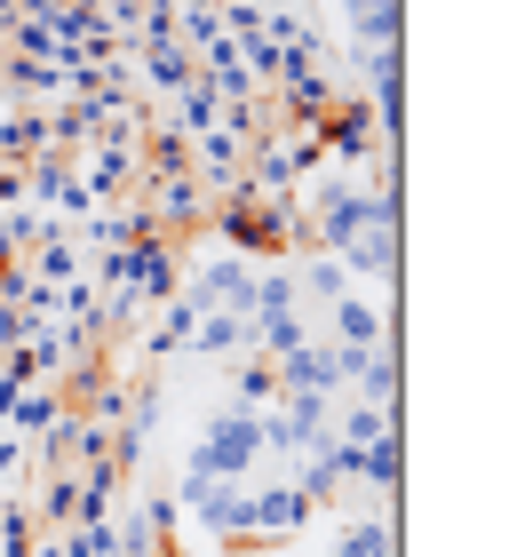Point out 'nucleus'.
<instances>
[{"mask_svg": "<svg viewBox=\"0 0 517 557\" xmlns=\"http://www.w3.org/2000/svg\"><path fill=\"white\" fill-rule=\"evenodd\" d=\"M255 470H263V414L247 407H216L199 422V446L184 478H216V486H255Z\"/></svg>", "mask_w": 517, "mask_h": 557, "instance_id": "1", "label": "nucleus"}, {"mask_svg": "<svg viewBox=\"0 0 517 557\" xmlns=\"http://www.w3.org/2000/svg\"><path fill=\"white\" fill-rule=\"evenodd\" d=\"M310 136H319V151H327L334 168H350V175H374L382 144H391V136H382V120H374V104H367L358 88H343V96H334V112H327Z\"/></svg>", "mask_w": 517, "mask_h": 557, "instance_id": "2", "label": "nucleus"}, {"mask_svg": "<svg viewBox=\"0 0 517 557\" xmlns=\"http://www.w3.org/2000/svg\"><path fill=\"white\" fill-rule=\"evenodd\" d=\"M319 335H327L334 350H350V359H374V350H391V343H398V311L350 287L343 302H327V326H319Z\"/></svg>", "mask_w": 517, "mask_h": 557, "instance_id": "3", "label": "nucleus"}, {"mask_svg": "<svg viewBox=\"0 0 517 557\" xmlns=\"http://www.w3.org/2000/svg\"><path fill=\"white\" fill-rule=\"evenodd\" d=\"M175 295H192L199 311H239L247 319V302H255V263L247 256H231V247H216V256H199L184 271V287Z\"/></svg>", "mask_w": 517, "mask_h": 557, "instance_id": "4", "label": "nucleus"}, {"mask_svg": "<svg viewBox=\"0 0 517 557\" xmlns=\"http://www.w3.org/2000/svg\"><path fill=\"white\" fill-rule=\"evenodd\" d=\"M310 518H319V510H310L303 486H287V478H279V486H255V494H247V542H255V549L295 542Z\"/></svg>", "mask_w": 517, "mask_h": 557, "instance_id": "5", "label": "nucleus"}, {"mask_svg": "<svg viewBox=\"0 0 517 557\" xmlns=\"http://www.w3.org/2000/svg\"><path fill=\"white\" fill-rule=\"evenodd\" d=\"M334 263L350 271V287H382V295H398V223H374V232H358Z\"/></svg>", "mask_w": 517, "mask_h": 557, "instance_id": "6", "label": "nucleus"}, {"mask_svg": "<svg viewBox=\"0 0 517 557\" xmlns=\"http://www.w3.org/2000/svg\"><path fill=\"white\" fill-rule=\"evenodd\" d=\"M343 57H374V48L406 40V0H343Z\"/></svg>", "mask_w": 517, "mask_h": 557, "instance_id": "7", "label": "nucleus"}, {"mask_svg": "<svg viewBox=\"0 0 517 557\" xmlns=\"http://www.w3.org/2000/svg\"><path fill=\"white\" fill-rule=\"evenodd\" d=\"M334 96H343V81H334L327 64H279V104H287L295 128H319L334 112Z\"/></svg>", "mask_w": 517, "mask_h": 557, "instance_id": "8", "label": "nucleus"}, {"mask_svg": "<svg viewBox=\"0 0 517 557\" xmlns=\"http://www.w3.org/2000/svg\"><path fill=\"white\" fill-rule=\"evenodd\" d=\"M127 81H136L151 104H175V96L199 81V57H192L184 40H168V48H136V72H127Z\"/></svg>", "mask_w": 517, "mask_h": 557, "instance_id": "9", "label": "nucleus"}, {"mask_svg": "<svg viewBox=\"0 0 517 557\" xmlns=\"http://www.w3.org/2000/svg\"><path fill=\"white\" fill-rule=\"evenodd\" d=\"M192 175H199V191L207 199H223V191H239L247 184V144L239 136H192Z\"/></svg>", "mask_w": 517, "mask_h": 557, "instance_id": "10", "label": "nucleus"}, {"mask_svg": "<svg viewBox=\"0 0 517 557\" xmlns=\"http://www.w3.org/2000/svg\"><path fill=\"white\" fill-rule=\"evenodd\" d=\"M295 391H310V398H334V391H343L327 335H310L303 350H287V359H279V398H295Z\"/></svg>", "mask_w": 517, "mask_h": 557, "instance_id": "11", "label": "nucleus"}, {"mask_svg": "<svg viewBox=\"0 0 517 557\" xmlns=\"http://www.w3.org/2000/svg\"><path fill=\"white\" fill-rule=\"evenodd\" d=\"M120 534V557H168L175 542V502L168 494H144L136 510H127V525H112Z\"/></svg>", "mask_w": 517, "mask_h": 557, "instance_id": "12", "label": "nucleus"}, {"mask_svg": "<svg viewBox=\"0 0 517 557\" xmlns=\"http://www.w3.org/2000/svg\"><path fill=\"white\" fill-rule=\"evenodd\" d=\"M255 350V319H239V311H199V326H192V343H184V359H247Z\"/></svg>", "mask_w": 517, "mask_h": 557, "instance_id": "13", "label": "nucleus"}, {"mask_svg": "<svg viewBox=\"0 0 517 557\" xmlns=\"http://www.w3.org/2000/svg\"><path fill=\"white\" fill-rule=\"evenodd\" d=\"M64 422H72V398H64V391H24L0 430H9V438H24V446H40V438H57Z\"/></svg>", "mask_w": 517, "mask_h": 557, "instance_id": "14", "label": "nucleus"}, {"mask_svg": "<svg viewBox=\"0 0 517 557\" xmlns=\"http://www.w3.org/2000/svg\"><path fill=\"white\" fill-rule=\"evenodd\" d=\"M327 557H398V510H367V518L350 510Z\"/></svg>", "mask_w": 517, "mask_h": 557, "instance_id": "15", "label": "nucleus"}, {"mask_svg": "<svg viewBox=\"0 0 517 557\" xmlns=\"http://www.w3.org/2000/svg\"><path fill=\"white\" fill-rule=\"evenodd\" d=\"M310 335H319V326H310V311L303 302H287V311H255V359H287V350H303Z\"/></svg>", "mask_w": 517, "mask_h": 557, "instance_id": "16", "label": "nucleus"}, {"mask_svg": "<svg viewBox=\"0 0 517 557\" xmlns=\"http://www.w3.org/2000/svg\"><path fill=\"white\" fill-rule=\"evenodd\" d=\"M24 510H33L40 534H64V525L81 518V478H72V470H40V494L24 502Z\"/></svg>", "mask_w": 517, "mask_h": 557, "instance_id": "17", "label": "nucleus"}, {"mask_svg": "<svg viewBox=\"0 0 517 557\" xmlns=\"http://www.w3.org/2000/svg\"><path fill=\"white\" fill-rule=\"evenodd\" d=\"M343 391H350V398H367V407H382V414L398 422V398H406V391H398V343H391V350H374V359L358 367Z\"/></svg>", "mask_w": 517, "mask_h": 557, "instance_id": "18", "label": "nucleus"}, {"mask_svg": "<svg viewBox=\"0 0 517 557\" xmlns=\"http://www.w3.org/2000/svg\"><path fill=\"white\" fill-rule=\"evenodd\" d=\"M160 120H168V128L184 136V144H192V136H216V120H223V96L207 88V81H192L184 96H175V104H160Z\"/></svg>", "mask_w": 517, "mask_h": 557, "instance_id": "19", "label": "nucleus"}, {"mask_svg": "<svg viewBox=\"0 0 517 557\" xmlns=\"http://www.w3.org/2000/svg\"><path fill=\"white\" fill-rule=\"evenodd\" d=\"M192 326H199V302H192V295H168V302H160V326L144 335V359H184Z\"/></svg>", "mask_w": 517, "mask_h": 557, "instance_id": "20", "label": "nucleus"}, {"mask_svg": "<svg viewBox=\"0 0 517 557\" xmlns=\"http://www.w3.org/2000/svg\"><path fill=\"white\" fill-rule=\"evenodd\" d=\"M223 407H247V414H263V407H279V367L271 359H231V398Z\"/></svg>", "mask_w": 517, "mask_h": 557, "instance_id": "21", "label": "nucleus"}, {"mask_svg": "<svg viewBox=\"0 0 517 557\" xmlns=\"http://www.w3.org/2000/svg\"><path fill=\"white\" fill-rule=\"evenodd\" d=\"M343 295H350V271L334 263V256H310V263H295V302H303V311H310V302L327 311V302H343Z\"/></svg>", "mask_w": 517, "mask_h": 557, "instance_id": "22", "label": "nucleus"}, {"mask_svg": "<svg viewBox=\"0 0 517 557\" xmlns=\"http://www.w3.org/2000/svg\"><path fill=\"white\" fill-rule=\"evenodd\" d=\"M33 470V446L24 438H9V430H0V486H9V478H24Z\"/></svg>", "mask_w": 517, "mask_h": 557, "instance_id": "23", "label": "nucleus"}, {"mask_svg": "<svg viewBox=\"0 0 517 557\" xmlns=\"http://www.w3.org/2000/svg\"><path fill=\"white\" fill-rule=\"evenodd\" d=\"M24 557H64V534H33V549Z\"/></svg>", "mask_w": 517, "mask_h": 557, "instance_id": "24", "label": "nucleus"}, {"mask_svg": "<svg viewBox=\"0 0 517 557\" xmlns=\"http://www.w3.org/2000/svg\"><path fill=\"white\" fill-rule=\"evenodd\" d=\"M263 557H303V549H295V542H279V549H263Z\"/></svg>", "mask_w": 517, "mask_h": 557, "instance_id": "25", "label": "nucleus"}, {"mask_svg": "<svg viewBox=\"0 0 517 557\" xmlns=\"http://www.w3.org/2000/svg\"><path fill=\"white\" fill-rule=\"evenodd\" d=\"M231 557H239V549H231Z\"/></svg>", "mask_w": 517, "mask_h": 557, "instance_id": "26", "label": "nucleus"}]
</instances>
